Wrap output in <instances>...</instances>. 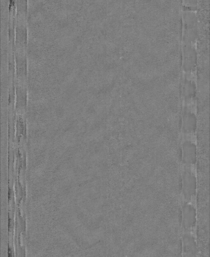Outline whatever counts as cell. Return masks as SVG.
Returning a JSON list of instances; mask_svg holds the SVG:
<instances>
[{
    "instance_id": "7a4b0ae2",
    "label": "cell",
    "mask_w": 210,
    "mask_h": 257,
    "mask_svg": "<svg viewBox=\"0 0 210 257\" xmlns=\"http://www.w3.org/2000/svg\"><path fill=\"white\" fill-rule=\"evenodd\" d=\"M197 148L196 136H181V165L197 166Z\"/></svg>"
},
{
    "instance_id": "6da1fadb",
    "label": "cell",
    "mask_w": 210,
    "mask_h": 257,
    "mask_svg": "<svg viewBox=\"0 0 210 257\" xmlns=\"http://www.w3.org/2000/svg\"><path fill=\"white\" fill-rule=\"evenodd\" d=\"M197 192L196 166L181 165V195L183 201H196Z\"/></svg>"
},
{
    "instance_id": "3957f363",
    "label": "cell",
    "mask_w": 210,
    "mask_h": 257,
    "mask_svg": "<svg viewBox=\"0 0 210 257\" xmlns=\"http://www.w3.org/2000/svg\"><path fill=\"white\" fill-rule=\"evenodd\" d=\"M197 118L193 109L184 110L181 117V135L196 136Z\"/></svg>"
}]
</instances>
